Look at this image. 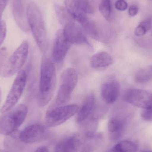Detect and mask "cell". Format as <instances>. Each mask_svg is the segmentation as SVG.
Returning a JSON list of instances; mask_svg holds the SVG:
<instances>
[{
  "label": "cell",
  "instance_id": "cell-1",
  "mask_svg": "<svg viewBox=\"0 0 152 152\" xmlns=\"http://www.w3.org/2000/svg\"><path fill=\"white\" fill-rule=\"evenodd\" d=\"M57 86L56 69L53 62L45 56L42 59L40 72L38 103L46 106L53 96Z\"/></svg>",
  "mask_w": 152,
  "mask_h": 152
},
{
  "label": "cell",
  "instance_id": "cell-2",
  "mask_svg": "<svg viewBox=\"0 0 152 152\" xmlns=\"http://www.w3.org/2000/svg\"><path fill=\"white\" fill-rule=\"evenodd\" d=\"M27 18L37 45L42 53H45L48 47L47 32L42 12L37 5L30 3L26 10Z\"/></svg>",
  "mask_w": 152,
  "mask_h": 152
},
{
  "label": "cell",
  "instance_id": "cell-3",
  "mask_svg": "<svg viewBox=\"0 0 152 152\" xmlns=\"http://www.w3.org/2000/svg\"><path fill=\"white\" fill-rule=\"evenodd\" d=\"M28 111L27 107L20 104L1 118L0 134L10 136L15 133L26 119Z\"/></svg>",
  "mask_w": 152,
  "mask_h": 152
},
{
  "label": "cell",
  "instance_id": "cell-4",
  "mask_svg": "<svg viewBox=\"0 0 152 152\" xmlns=\"http://www.w3.org/2000/svg\"><path fill=\"white\" fill-rule=\"evenodd\" d=\"M28 49V42L23 41L7 61L0 75L10 77L20 71L27 58Z\"/></svg>",
  "mask_w": 152,
  "mask_h": 152
},
{
  "label": "cell",
  "instance_id": "cell-5",
  "mask_svg": "<svg viewBox=\"0 0 152 152\" xmlns=\"http://www.w3.org/2000/svg\"><path fill=\"white\" fill-rule=\"evenodd\" d=\"M77 81V74L74 68H69L62 72L60 86L56 98L57 105L61 106L69 101Z\"/></svg>",
  "mask_w": 152,
  "mask_h": 152
},
{
  "label": "cell",
  "instance_id": "cell-6",
  "mask_svg": "<svg viewBox=\"0 0 152 152\" xmlns=\"http://www.w3.org/2000/svg\"><path fill=\"white\" fill-rule=\"evenodd\" d=\"M26 80V72L24 70H20L17 74L5 101L1 106V113L9 112L17 104L24 92Z\"/></svg>",
  "mask_w": 152,
  "mask_h": 152
},
{
  "label": "cell",
  "instance_id": "cell-7",
  "mask_svg": "<svg viewBox=\"0 0 152 152\" xmlns=\"http://www.w3.org/2000/svg\"><path fill=\"white\" fill-rule=\"evenodd\" d=\"M78 106L76 104L61 105L47 111L45 121L47 125L55 127L61 125L77 113Z\"/></svg>",
  "mask_w": 152,
  "mask_h": 152
},
{
  "label": "cell",
  "instance_id": "cell-8",
  "mask_svg": "<svg viewBox=\"0 0 152 152\" xmlns=\"http://www.w3.org/2000/svg\"><path fill=\"white\" fill-rule=\"evenodd\" d=\"M124 102L143 109L152 108V92L136 88H129L123 94Z\"/></svg>",
  "mask_w": 152,
  "mask_h": 152
},
{
  "label": "cell",
  "instance_id": "cell-9",
  "mask_svg": "<svg viewBox=\"0 0 152 152\" xmlns=\"http://www.w3.org/2000/svg\"><path fill=\"white\" fill-rule=\"evenodd\" d=\"M47 135L45 126L41 124H34L24 129L19 134V139L24 143H35L43 141Z\"/></svg>",
  "mask_w": 152,
  "mask_h": 152
},
{
  "label": "cell",
  "instance_id": "cell-10",
  "mask_svg": "<svg viewBox=\"0 0 152 152\" xmlns=\"http://www.w3.org/2000/svg\"><path fill=\"white\" fill-rule=\"evenodd\" d=\"M70 44L64 35L63 30L59 29L55 35L53 50L54 61L60 62L65 58L70 48Z\"/></svg>",
  "mask_w": 152,
  "mask_h": 152
},
{
  "label": "cell",
  "instance_id": "cell-11",
  "mask_svg": "<svg viewBox=\"0 0 152 152\" xmlns=\"http://www.w3.org/2000/svg\"><path fill=\"white\" fill-rule=\"evenodd\" d=\"M63 32L66 39L70 44L88 43L82 28L75 24L74 22L65 26Z\"/></svg>",
  "mask_w": 152,
  "mask_h": 152
},
{
  "label": "cell",
  "instance_id": "cell-12",
  "mask_svg": "<svg viewBox=\"0 0 152 152\" xmlns=\"http://www.w3.org/2000/svg\"><path fill=\"white\" fill-rule=\"evenodd\" d=\"M12 12L19 28L24 32H28L30 28L22 0H12Z\"/></svg>",
  "mask_w": 152,
  "mask_h": 152
},
{
  "label": "cell",
  "instance_id": "cell-13",
  "mask_svg": "<svg viewBox=\"0 0 152 152\" xmlns=\"http://www.w3.org/2000/svg\"><path fill=\"white\" fill-rule=\"evenodd\" d=\"M120 91L119 83L115 80H111L103 85L101 88V96L105 103L111 104L118 100Z\"/></svg>",
  "mask_w": 152,
  "mask_h": 152
},
{
  "label": "cell",
  "instance_id": "cell-14",
  "mask_svg": "<svg viewBox=\"0 0 152 152\" xmlns=\"http://www.w3.org/2000/svg\"><path fill=\"white\" fill-rule=\"evenodd\" d=\"M95 104L94 95L90 93L87 96L80 109L78 111L76 121L78 123L85 121L92 113Z\"/></svg>",
  "mask_w": 152,
  "mask_h": 152
},
{
  "label": "cell",
  "instance_id": "cell-15",
  "mask_svg": "<svg viewBox=\"0 0 152 152\" xmlns=\"http://www.w3.org/2000/svg\"><path fill=\"white\" fill-rule=\"evenodd\" d=\"M66 8L74 20L81 25L88 20L86 13L81 10L77 0H65Z\"/></svg>",
  "mask_w": 152,
  "mask_h": 152
},
{
  "label": "cell",
  "instance_id": "cell-16",
  "mask_svg": "<svg viewBox=\"0 0 152 152\" xmlns=\"http://www.w3.org/2000/svg\"><path fill=\"white\" fill-rule=\"evenodd\" d=\"M113 62L112 57L109 53L105 52H100L91 57L90 65L93 68H103L109 66Z\"/></svg>",
  "mask_w": 152,
  "mask_h": 152
},
{
  "label": "cell",
  "instance_id": "cell-17",
  "mask_svg": "<svg viewBox=\"0 0 152 152\" xmlns=\"http://www.w3.org/2000/svg\"><path fill=\"white\" fill-rule=\"evenodd\" d=\"M125 127V122L123 119L118 118H113L109 121L108 124V130L111 138L117 140L123 134Z\"/></svg>",
  "mask_w": 152,
  "mask_h": 152
},
{
  "label": "cell",
  "instance_id": "cell-18",
  "mask_svg": "<svg viewBox=\"0 0 152 152\" xmlns=\"http://www.w3.org/2000/svg\"><path fill=\"white\" fill-rule=\"evenodd\" d=\"M80 146V142L75 137L66 138L56 147L55 152H77Z\"/></svg>",
  "mask_w": 152,
  "mask_h": 152
},
{
  "label": "cell",
  "instance_id": "cell-19",
  "mask_svg": "<svg viewBox=\"0 0 152 152\" xmlns=\"http://www.w3.org/2000/svg\"><path fill=\"white\" fill-rule=\"evenodd\" d=\"M54 7L59 21L64 26L67 24L74 22V19L66 8L58 4H55Z\"/></svg>",
  "mask_w": 152,
  "mask_h": 152
},
{
  "label": "cell",
  "instance_id": "cell-20",
  "mask_svg": "<svg viewBox=\"0 0 152 152\" xmlns=\"http://www.w3.org/2000/svg\"><path fill=\"white\" fill-rule=\"evenodd\" d=\"M138 146L132 141H121L115 145L111 150L110 152H137Z\"/></svg>",
  "mask_w": 152,
  "mask_h": 152
},
{
  "label": "cell",
  "instance_id": "cell-21",
  "mask_svg": "<svg viewBox=\"0 0 152 152\" xmlns=\"http://www.w3.org/2000/svg\"><path fill=\"white\" fill-rule=\"evenodd\" d=\"M152 79V66L139 69L135 75L134 79L138 83H145Z\"/></svg>",
  "mask_w": 152,
  "mask_h": 152
},
{
  "label": "cell",
  "instance_id": "cell-22",
  "mask_svg": "<svg viewBox=\"0 0 152 152\" xmlns=\"http://www.w3.org/2000/svg\"><path fill=\"white\" fill-rule=\"evenodd\" d=\"M152 18L148 17L139 24L135 30V34L137 37L144 35L152 27Z\"/></svg>",
  "mask_w": 152,
  "mask_h": 152
},
{
  "label": "cell",
  "instance_id": "cell-23",
  "mask_svg": "<svg viewBox=\"0 0 152 152\" xmlns=\"http://www.w3.org/2000/svg\"><path fill=\"white\" fill-rule=\"evenodd\" d=\"M99 10L103 16L107 20H109L111 13L110 0H102V1L99 4Z\"/></svg>",
  "mask_w": 152,
  "mask_h": 152
},
{
  "label": "cell",
  "instance_id": "cell-24",
  "mask_svg": "<svg viewBox=\"0 0 152 152\" xmlns=\"http://www.w3.org/2000/svg\"><path fill=\"white\" fill-rule=\"evenodd\" d=\"M80 7L86 13L93 14L95 10L94 0H77Z\"/></svg>",
  "mask_w": 152,
  "mask_h": 152
},
{
  "label": "cell",
  "instance_id": "cell-25",
  "mask_svg": "<svg viewBox=\"0 0 152 152\" xmlns=\"http://www.w3.org/2000/svg\"><path fill=\"white\" fill-rule=\"evenodd\" d=\"M8 51L6 47H3L0 49V74L7 61Z\"/></svg>",
  "mask_w": 152,
  "mask_h": 152
},
{
  "label": "cell",
  "instance_id": "cell-26",
  "mask_svg": "<svg viewBox=\"0 0 152 152\" xmlns=\"http://www.w3.org/2000/svg\"><path fill=\"white\" fill-rule=\"evenodd\" d=\"M7 34V26L4 20L0 21V47L3 43Z\"/></svg>",
  "mask_w": 152,
  "mask_h": 152
},
{
  "label": "cell",
  "instance_id": "cell-27",
  "mask_svg": "<svg viewBox=\"0 0 152 152\" xmlns=\"http://www.w3.org/2000/svg\"><path fill=\"white\" fill-rule=\"evenodd\" d=\"M141 116L144 120L152 122V108L144 109L141 112Z\"/></svg>",
  "mask_w": 152,
  "mask_h": 152
},
{
  "label": "cell",
  "instance_id": "cell-28",
  "mask_svg": "<svg viewBox=\"0 0 152 152\" xmlns=\"http://www.w3.org/2000/svg\"><path fill=\"white\" fill-rule=\"evenodd\" d=\"M115 6L118 10L123 11L127 9L128 4L125 0H118L115 3Z\"/></svg>",
  "mask_w": 152,
  "mask_h": 152
},
{
  "label": "cell",
  "instance_id": "cell-29",
  "mask_svg": "<svg viewBox=\"0 0 152 152\" xmlns=\"http://www.w3.org/2000/svg\"><path fill=\"white\" fill-rule=\"evenodd\" d=\"M138 12V8L137 5H132L129 9V14L131 17L135 16Z\"/></svg>",
  "mask_w": 152,
  "mask_h": 152
},
{
  "label": "cell",
  "instance_id": "cell-30",
  "mask_svg": "<svg viewBox=\"0 0 152 152\" xmlns=\"http://www.w3.org/2000/svg\"><path fill=\"white\" fill-rule=\"evenodd\" d=\"M8 0H0V21H1L3 12L7 5Z\"/></svg>",
  "mask_w": 152,
  "mask_h": 152
},
{
  "label": "cell",
  "instance_id": "cell-31",
  "mask_svg": "<svg viewBox=\"0 0 152 152\" xmlns=\"http://www.w3.org/2000/svg\"><path fill=\"white\" fill-rule=\"evenodd\" d=\"M34 152H48V150L45 147H42L38 148Z\"/></svg>",
  "mask_w": 152,
  "mask_h": 152
},
{
  "label": "cell",
  "instance_id": "cell-32",
  "mask_svg": "<svg viewBox=\"0 0 152 152\" xmlns=\"http://www.w3.org/2000/svg\"><path fill=\"white\" fill-rule=\"evenodd\" d=\"M2 98V91L1 88H0V104H1V102Z\"/></svg>",
  "mask_w": 152,
  "mask_h": 152
},
{
  "label": "cell",
  "instance_id": "cell-33",
  "mask_svg": "<svg viewBox=\"0 0 152 152\" xmlns=\"http://www.w3.org/2000/svg\"><path fill=\"white\" fill-rule=\"evenodd\" d=\"M0 152H10L7 151H4V150H0Z\"/></svg>",
  "mask_w": 152,
  "mask_h": 152
},
{
  "label": "cell",
  "instance_id": "cell-34",
  "mask_svg": "<svg viewBox=\"0 0 152 152\" xmlns=\"http://www.w3.org/2000/svg\"><path fill=\"white\" fill-rule=\"evenodd\" d=\"M141 152H152V151H143Z\"/></svg>",
  "mask_w": 152,
  "mask_h": 152
},
{
  "label": "cell",
  "instance_id": "cell-35",
  "mask_svg": "<svg viewBox=\"0 0 152 152\" xmlns=\"http://www.w3.org/2000/svg\"><path fill=\"white\" fill-rule=\"evenodd\" d=\"M151 1H152V0H151Z\"/></svg>",
  "mask_w": 152,
  "mask_h": 152
}]
</instances>
